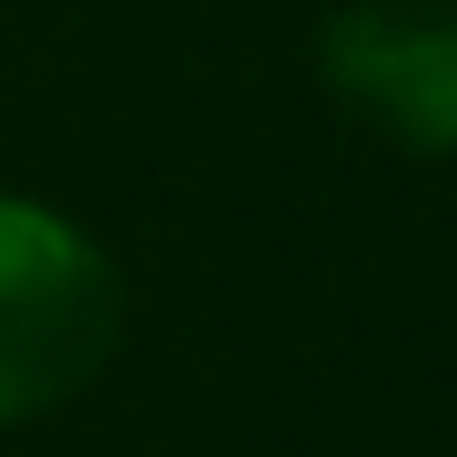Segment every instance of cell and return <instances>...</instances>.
Here are the masks:
<instances>
[{
	"instance_id": "obj_1",
	"label": "cell",
	"mask_w": 457,
	"mask_h": 457,
	"mask_svg": "<svg viewBox=\"0 0 457 457\" xmlns=\"http://www.w3.org/2000/svg\"><path fill=\"white\" fill-rule=\"evenodd\" d=\"M120 337V273L40 201L0 193V426L72 402Z\"/></svg>"
},
{
	"instance_id": "obj_2",
	"label": "cell",
	"mask_w": 457,
	"mask_h": 457,
	"mask_svg": "<svg viewBox=\"0 0 457 457\" xmlns=\"http://www.w3.org/2000/svg\"><path fill=\"white\" fill-rule=\"evenodd\" d=\"M329 88L418 153H457V0H361L321 32Z\"/></svg>"
}]
</instances>
